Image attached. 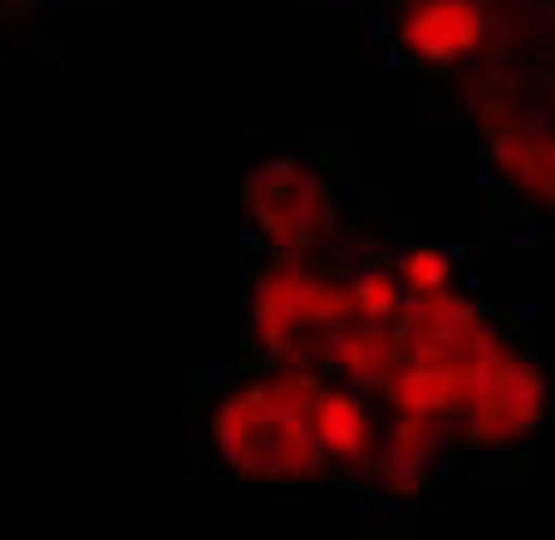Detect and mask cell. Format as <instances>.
Returning a JSON list of instances; mask_svg holds the SVG:
<instances>
[{
	"instance_id": "6",
	"label": "cell",
	"mask_w": 555,
	"mask_h": 540,
	"mask_svg": "<svg viewBox=\"0 0 555 540\" xmlns=\"http://www.w3.org/2000/svg\"><path fill=\"white\" fill-rule=\"evenodd\" d=\"M448 281H452V260L442 256V250L413 246L409 256H403V285H409L418 300H428V295H448Z\"/></svg>"
},
{
	"instance_id": "5",
	"label": "cell",
	"mask_w": 555,
	"mask_h": 540,
	"mask_svg": "<svg viewBox=\"0 0 555 540\" xmlns=\"http://www.w3.org/2000/svg\"><path fill=\"white\" fill-rule=\"evenodd\" d=\"M314 417H320V442H325L330 458L349 462V458H364L369 452V408L359 403L354 394H345V388H320V408H314Z\"/></svg>"
},
{
	"instance_id": "2",
	"label": "cell",
	"mask_w": 555,
	"mask_h": 540,
	"mask_svg": "<svg viewBox=\"0 0 555 540\" xmlns=\"http://www.w3.org/2000/svg\"><path fill=\"white\" fill-rule=\"evenodd\" d=\"M246 211H251L256 231L275 250H285V256L310 250L314 241H325L330 227H335L330 192L320 188V177L305 172L291 157L256 167L251 182H246Z\"/></svg>"
},
{
	"instance_id": "4",
	"label": "cell",
	"mask_w": 555,
	"mask_h": 540,
	"mask_svg": "<svg viewBox=\"0 0 555 540\" xmlns=\"http://www.w3.org/2000/svg\"><path fill=\"white\" fill-rule=\"evenodd\" d=\"M487 11L477 0H413L399 25V44L418 64H457L487 44Z\"/></svg>"
},
{
	"instance_id": "1",
	"label": "cell",
	"mask_w": 555,
	"mask_h": 540,
	"mask_svg": "<svg viewBox=\"0 0 555 540\" xmlns=\"http://www.w3.org/2000/svg\"><path fill=\"white\" fill-rule=\"evenodd\" d=\"M320 384L281 378L231 394L217 413V447L231 472L261 481H300L325 467L320 442Z\"/></svg>"
},
{
	"instance_id": "7",
	"label": "cell",
	"mask_w": 555,
	"mask_h": 540,
	"mask_svg": "<svg viewBox=\"0 0 555 540\" xmlns=\"http://www.w3.org/2000/svg\"><path fill=\"white\" fill-rule=\"evenodd\" d=\"M399 285H393V275H384V270H364L354 281V305L369 314V320H388V314H399Z\"/></svg>"
},
{
	"instance_id": "3",
	"label": "cell",
	"mask_w": 555,
	"mask_h": 540,
	"mask_svg": "<svg viewBox=\"0 0 555 540\" xmlns=\"http://www.w3.org/2000/svg\"><path fill=\"white\" fill-rule=\"evenodd\" d=\"M359 310L354 291H335L330 281H314L300 266H271L256 285V330H261L266 349H285L300 330H330L339 314Z\"/></svg>"
}]
</instances>
